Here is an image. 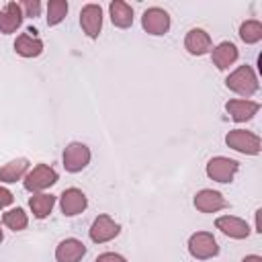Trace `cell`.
Returning <instances> with one entry per match:
<instances>
[{"label": "cell", "mask_w": 262, "mask_h": 262, "mask_svg": "<svg viewBox=\"0 0 262 262\" xmlns=\"http://www.w3.org/2000/svg\"><path fill=\"white\" fill-rule=\"evenodd\" d=\"M225 86L239 94L242 98H250L254 96L258 90H260V82H258V76L256 72L252 70V66L244 63V66H237L227 78H225Z\"/></svg>", "instance_id": "6da1fadb"}, {"label": "cell", "mask_w": 262, "mask_h": 262, "mask_svg": "<svg viewBox=\"0 0 262 262\" xmlns=\"http://www.w3.org/2000/svg\"><path fill=\"white\" fill-rule=\"evenodd\" d=\"M57 180H59V174L55 172V168H51L49 164H37V166H33V168L25 174L23 186H25V190H29V192L35 194V192L47 190V188L53 186Z\"/></svg>", "instance_id": "7a4b0ae2"}, {"label": "cell", "mask_w": 262, "mask_h": 262, "mask_svg": "<svg viewBox=\"0 0 262 262\" xmlns=\"http://www.w3.org/2000/svg\"><path fill=\"white\" fill-rule=\"evenodd\" d=\"M225 145L233 151H239L244 156H258L260 154V137L254 131L248 129H231L225 135Z\"/></svg>", "instance_id": "3957f363"}, {"label": "cell", "mask_w": 262, "mask_h": 262, "mask_svg": "<svg viewBox=\"0 0 262 262\" xmlns=\"http://www.w3.org/2000/svg\"><path fill=\"white\" fill-rule=\"evenodd\" d=\"M239 170V162L237 160H231V158H225V156H215L207 162L205 166V172L211 180L219 182V184H229L233 182L235 174Z\"/></svg>", "instance_id": "277c9868"}, {"label": "cell", "mask_w": 262, "mask_h": 262, "mask_svg": "<svg viewBox=\"0 0 262 262\" xmlns=\"http://www.w3.org/2000/svg\"><path fill=\"white\" fill-rule=\"evenodd\" d=\"M90 158H92V154H90V147H88L86 143H82V141H72V143L66 145L63 156H61V162H63L66 172L78 174V172H82V170L90 164Z\"/></svg>", "instance_id": "5b68a950"}, {"label": "cell", "mask_w": 262, "mask_h": 262, "mask_svg": "<svg viewBox=\"0 0 262 262\" xmlns=\"http://www.w3.org/2000/svg\"><path fill=\"white\" fill-rule=\"evenodd\" d=\"M186 246H188V254L194 260H209L219 254V244H217L215 235L209 231H194L188 237Z\"/></svg>", "instance_id": "8992f818"}, {"label": "cell", "mask_w": 262, "mask_h": 262, "mask_svg": "<svg viewBox=\"0 0 262 262\" xmlns=\"http://www.w3.org/2000/svg\"><path fill=\"white\" fill-rule=\"evenodd\" d=\"M141 27L147 35H154V37H160V35H166L172 27V20H170V14L160 8V6H149L143 10L141 14Z\"/></svg>", "instance_id": "52a82bcc"}, {"label": "cell", "mask_w": 262, "mask_h": 262, "mask_svg": "<svg viewBox=\"0 0 262 262\" xmlns=\"http://www.w3.org/2000/svg\"><path fill=\"white\" fill-rule=\"evenodd\" d=\"M119 233H121V225H119L111 215H106V213L98 215V217L92 221L90 229H88V235H90V239H92L94 244H106V242L115 239Z\"/></svg>", "instance_id": "ba28073f"}, {"label": "cell", "mask_w": 262, "mask_h": 262, "mask_svg": "<svg viewBox=\"0 0 262 262\" xmlns=\"http://www.w3.org/2000/svg\"><path fill=\"white\" fill-rule=\"evenodd\" d=\"M80 27L88 39H98L102 31V8L100 4H84L80 10Z\"/></svg>", "instance_id": "9c48e42d"}, {"label": "cell", "mask_w": 262, "mask_h": 262, "mask_svg": "<svg viewBox=\"0 0 262 262\" xmlns=\"http://www.w3.org/2000/svg\"><path fill=\"white\" fill-rule=\"evenodd\" d=\"M225 111L231 117V121L235 123H246L250 119H254L260 111V102L252 100V98H231L225 102Z\"/></svg>", "instance_id": "30bf717a"}, {"label": "cell", "mask_w": 262, "mask_h": 262, "mask_svg": "<svg viewBox=\"0 0 262 262\" xmlns=\"http://www.w3.org/2000/svg\"><path fill=\"white\" fill-rule=\"evenodd\" d=\"M86 207H88V196L76 186L66 188L59 194V209H61V213L66 217H76V215L84 213Z\"/></svg>", "instance_id": "8fae6325"}, {"label": "cell", "mask_w": 262, "mask_h": 262, "mask_svg": "<svg viewBox=\"0 0 262 262\" xmlns=\"http://www.w3.org/2000/svg\"><path fill=\"white\" fill-rule=\"evenodd\" d=\"M192 205L196 211L201 213H217L221 209H227L229 203L225 201V196L219 192V190H213V188H203L194 194L192 199Z\"/></svg>", "instance_id": "7c38bea8"}, {"label": "cell", "mask_w": 262, "mask_h": 262, "mask_svg": "<svg viewBox=\"0 0 262 262\" xmlns=\"http://www.w3.org/2000/svg\"><path fill=\"white\" fill-rule=\"evenodd\" d=\"M215 227L223 235H227L231 239H248L250 231H252L248 221H244L242 217H235V215H221V217H217L215 219Z\"/></svg>", "instance_id": "4fadbf2b"}, {"label": "cell", "mask_w": 262, "mask_h": 262, "mask_svg": "<svg viewBox=\"0 0 262 262\" xmlns=\"http://www.w3.org/2000/svg\"><path fill=\"white\" fill-rule=\"evenodd\" d=\"M184 49L194 55V57H201V55H207L211 53L213 49V41H211V35L205 31V29H190L186 35H184Z\"/></svg>", "instance_id": "5bb4252c"}, {"label": "cell", "mask_w": 262, "mask_h": 262, "mask_svg": "<svg viewBox=\"0 0 262 262\" xmlns=\"http://www.w3.org/2000/svg\"><path fill=\"white\" fill-rule=\"evenodd\" d=\"M14 51L20 57H39L43 53V41L37 37V29L29 27L27 33H20L14 41Z\"/></svg>", "instance_id": "9a60e30c"}, {"label": "cell", "mask_w": 262, "mask_h": 262, "mask_svg": "<svg viewBox=\"0 0 262 262\" xmlns=\"http://www.w3.org/2000/svg\"><path fill=\"white\" fill-rule=\"evenodd\" d=\"M237 57H239V51H237L235 43H231V41H221L219 45H215L211 49V61L219 72L229 70L237 61Z\"/></svg>", "instance_id": "2e32d148"}, {"label": "cell", "mask_w": 262, "mask_h": 262, "mask_svg": "<svg viewBox=\"0 0 262 262\" xmlns=\"http://www.w3.org/2000/svg\"><path fill=\"white\" fill-rule=\"evenodd\" d=\"M84 256H86V246L78 237H66L55 248L57 262H80Z\"/></svg>", "instance_id": "e0dca14e"}, {"label": "cell", "mask_w": 262, "mask_h": 262, "mask_svg": "<svg viewBox=\"0 0 262 262\" xmlns=\"http://www.w3.org/2000/svg\"><path fill=\"white\" fill-rule=\"evenodd\" d=\"M23 20H25V14H23L18 2L4 4V8L0 10V33L2 35H12L14 31L20 29Z\"/></svg>", "instance_id": "ac0fdd59"}, {"label": "cell", "mask_w": 262, "mask_h": 262, "mask_svg": "<svg viewBox=\"0 0 262 262\" xmlns=\"http://www.w3.org/2000/svg\"><path fill=\"white\" fill-rule=\"evenodd\" d=\"M108 14H111V23L117 29H129L133 25V8L125 0H113L108 4Z\"/></svg>", "instance_id": "d6986e66"}, {"label": "cell", "mask_w": 262, "mask_h": 262, "mask_svg": "<svg viewBox=\"0 0 262 262\" xmlns=\"http://www.w3.org/2000/svg\"><path fill=\"white\" fill-rule=\"evenodd\" d=\"M55 194L51 192H35L33 196H29V209L33 213L35 219H45L51 215L53 207H55Z\"/></svg>", "instance_id": "ffe728a7"}, {"label": "cell", "mask_w": 262, "mask_h": 262, "mask_svg": "<svg viewBox=\"0 0 262 262\" xmlns=\"http://www.w3.org/2000/svg\"><path fill=\"white\" fill-rule=\"evenodd\" d=\"M27 172H29V160L27 158L10 160L0 168V182L2 184H12L16 180H23Z\"/></svg>", "instance_id": "44dd1931"}, {"label": "cell", "mask_w": 262, "mask_h": 262, "mask_svg": "<svg viewBox=\"0 0 262 262\" xmlns=\"http://www.w3.org/2000/svg\"><path fill=\"white\" fill-rule=\"evenodd\" d=\"M237 35L246 45H256L258 41H262V23L256 18H248L239 25Z\"/></svg>", "instance_id": "7402d4cb"}, {"label": "cell", "mask_w": 262, "mask_h": 262, "mask_svg": "<svg viewBox=\"0 0 262 262\" xmlns=\"http://www.w3.org/2000/svg\"><path fill=\"white\" fill-rule=\"evenodd\" d=\"M2 223H4L8 229H12V231H23V229H27V225H29V215L25 213L23 207H14V209H8V211L2 215Z\"/></svg>", "instance_id": "603a6c76"}, {"label": "cell", "mask_w": 262, "mask_h": 262, "mask_svg": "<svg viewBox=\"0 0 262 262\" xmlns=\"http://www.w3.org/2000/svg\"><path fill=\"white\" fill-rule=\"evenodd\" d=\"M70 4L66 0H49L47 2V25L49 27H57L66 16H68Z\"/></svg>", "instance_id": "cb8c5ba5"}, {"label": "cell", "mask_w": 262, "mask_h": 262, "mask_svg": "<svg viewBox=\"0 0 262 262\" xmlns=\"http://www.w3.org/2000/svg\"><path fill=\"white\" fill-rule=\"evenodd\" d=\"M18 4H20L23 14H25V16H31V18L39 16V14H41V8H43V4H41L39 0H23V2H18Z\"/></svg>", "instance_id": "d4e9b609"}, {"label": "cell", "mask_w": 262, "mask_h": 262, "mask_svg": "<svg viewBox=\"0 0 262 262\" xmlns=\"http://www.w3.org/2000/svg\"><path fill=\"white\" fill-rule=\"evenodd\" d=\"M94 262H127V258L117 252H102L100 256H96Z\"/></svg>", "instance_id": "484cf974"}, {"label": "cell", "mask_w": 262, "mask_h": 262, "mask_svg": "<svg viewBox=\"0 0 262 262\" xmlns=\"http://www.w3.org/2000/svg\"><path fill=\"white\" fill-rule=\"evenodd\" d=\"M12 203H14V194H12L6 186H2V184H0V209L10 207Z\"/></svg>", "instance_id": "4316f807"}, {"label": "cell", "mask_w": 262, "mask_h": 262, "mask_svg": "<svg viewBox=\"0 0 262 262\" xmlns=\"http://www.w3.org/2000/svg\"><path fill=\"white\" fill-rule=\"evenodd\" d=\"M242 262H262V256H258V254H248V256L242 258Z\"/></svg>", "instance_id": "83f0119b"}, {"label": "cell", "mask_w": 262, "mask_h": 262, "mask_svg": "<svg viewBox=\"0 0 262 262\" xmlns=\"http://www.w3.org/2000/svg\"><path fill=\"white\" fill-rule=\"evenodd\" d=\"M260 215H262V209H258V211L254 213V217H256V231H258V233H262V221H260Z\"/></svg>", "instance_id": "f1b7e54d"}, {"label": "cell", "mask_w": 262, "mask_h": 262, "mask_svg": "<svg viewBox=\"0 0 262 262\" xmlns=\"http://www.w3.org/2000/svg\"><path fill=\"white\" fill-rule=\"evenodd\" d=\"M4 242V231H2V227H0V244Z\"/></svg>", "instance_id": "f546056e"}]
</instances>
